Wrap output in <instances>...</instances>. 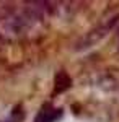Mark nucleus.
I'll list each match as a JSON object with an SVG mask.
<instances>
[{
    "instance_id": "obj_1",
    "label": "nucleus",
    "mask_w": 119,
    "mask_h": 122,
    "mask_svg": "<svg viewBox=\"0 0 119 122\" xmlns=\"http://www.w3.org/2000/svg\"><path fill=\"white\" fill-rule=\"evenodd\" d=\"M116 21H118L116 18H111L109 21L103 23V25H101V26H98L96 29L90 31V34H87V36H85V39L82 41L80 49H83V47H90V46H93L95 42H98L101 38H104V36H106V34L111 31V28L116 25Z\"/></svg>"
},
{
    "instance_id": "obj_3",
    "label": "nucleus",
    "mask_w": 119,
    "mask_h": 122,
    "mask_svg": "<svg viewBox=\"0 0 119 122\" xmlns=\"http://www.w3.org/2000/svg\"><path fill=\"white\" fill-rule=\"evenodd\" d=\"M69 86H70V78L65 75L64 72L55 76V91H64Z\"/></svg>"
},
{
    "instance_id": "obj_2",
    "label": "nucleus",
    "mask_w": 119,
    "mask_h": 122,
    "mask_svg": "<svg viewBox=\"0 0 119 122\" xmlns=\"http://www.w3.org/2000/svg\"><path fill=\"white\" fill-rule=\"evenodd\" d=\"M60 111L59 109H55V107H52V106H44L41 111H39V114L36 116V121L34 122H55L59 117H60Z\"/></svg>"
}]
</instances>
